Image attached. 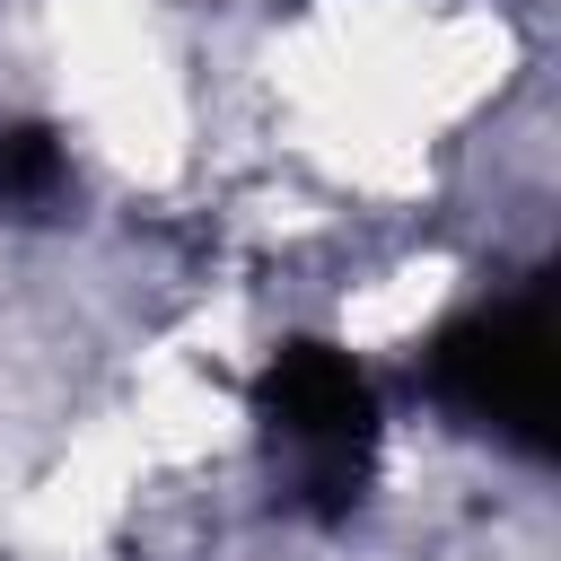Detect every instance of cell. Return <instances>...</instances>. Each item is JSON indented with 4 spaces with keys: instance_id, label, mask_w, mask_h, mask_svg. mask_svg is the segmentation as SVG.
<instances>
[{
    "instance_id": "6da1fadb",
    "label": "cell",
    "mask_w": 561,
    "mask_h": 561,
    "mask_svg": "<svg viewBox=\"0 0 561 561\" xmlns=\"http://www.w3.org/2000/svg\"><path fill=\"white\" fill-rule=\"evenodd\" d=\"M263 438H272L280 491L316 517H342L368 482V456H377V394L351 368V351L289 342L263 377Z\"/></svg>"
},
{
    "instance_id": "7a4b0ae2",
    "label": "cell",
    "mask_w": 561,
    "mask_h": 561,
    "mask_svg": "<svg viewBox=\"0 0 561 561\" xmlns=\"http://www.w3.org/2000/svg\"><path fill=\"white\" fill-rule=\"evenodd\" d=\"M430 394L508 438V447H543L552 438V324H543V289L491 298L473 316H456L430 351Z\"/></svg>"
}]
</instances>
